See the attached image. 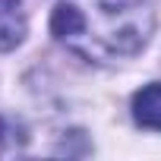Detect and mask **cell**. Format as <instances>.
<instances>
[{
    "mask_svg": "<svg viewBox=\"0 0 161 161\" xmlns=\"http://www.w3.org/2000/svg\"><path fill=\"white\" fill-rule=\"evenodd\" d=\"M133 117L145 130H161V82L145 86L133 98Z\"/></svg>",
    "mask_w": 161,
    "mask_h": 161,
    "instance_id": "obj_3",
    "label": "cell"
},
{
    "mask_svg": "<svg viewBox=\"0 0 161 161\" xmlns=\"http://www.w3.org/2000/svg\"><path fill=\"white\" fill-rule=\"evenodd\" d=\"M51 32L69 51L108 63L145 44L152 13L139 0H60L51 16Z\"/></svg>",
    "mask_w": 161,
    "mask_h": 161,
    "instance_id": "obj_1",
    "label": "cell"
},
{
    "mask_svg": "<svg viewBox=\"0 0 161 161\" xmlns=\"http://www.w3.org/2000/svg\"><path fill=\"white\" fill-rule=\"evenodd\" d=\"M25 35L22 0H0V51H10Z\"/></svg>",
    "mask_w": 161,
    "mask_h": 161,
    "instance_id": "obj_2",
    "label": "cell"
}]
</instances>
